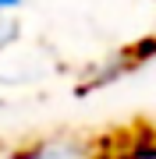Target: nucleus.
<instances>
[{
	"label": "nucleus",
	"instance_id": "f257e3e1",
	"mask_svg": "<svg viewBox=\"0 0 156 159\" xmlns=\"http://www.w3.org/2000/svg\"><path fill=\"white\" fill-rule=\"evenodd\" d=\"M7 159H92V152L78 138H46V142H35Z\"/></svg>",
	"mask_w": 156,
	"mask_h": 159
},
{
	"label": "nucleus",
	"instance_id": "f03ea898",
	"mask_svg": "<svg viewBox=\"0 0 156 159\" xmlns=\"http://www.w3.org/2000/svg\"><path fill=\"white\" fill-rule=\"evenodd\" d=\"M25 7V0H0V50H4L7 43L18 39V21L14 14Z\"/></svg>",
	"mask_w": 156,
	"mask_h": 159
}]
</instances>
